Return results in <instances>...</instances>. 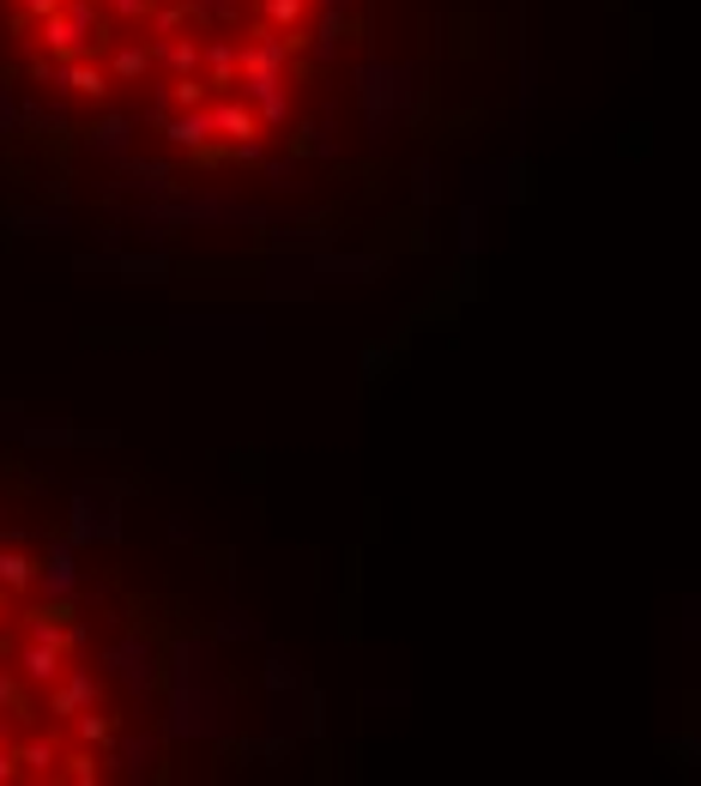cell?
<instances>
[{"mask_svg":"<svg viewBox=\"0 0 701 786\" xmlns=\"http://www.w3.org/2000/svg\"><path fill=\"white\" fill-rule=\"evenodd\" d=\"M326 31L333 0H0V55L55 116L200 170L302 128Z\"/></svg>","mask_w":701,"mask_h":786,"instance_id":"cell-1","label":"cell"},{"mask_svg":"<svg viewBox=\"0 0 701 786\" xmlns=\"http://www.w3.org/2000/svg\"><path fill=\"white\" fill-rule=\"evenodd\" d=\"M128 671L43 545L0 533V786H92L128 774Z\"/></svg>","mask_w":701,"mask_h":786,"instance_id":"cell-2","label":"cell"}]
</instances>
